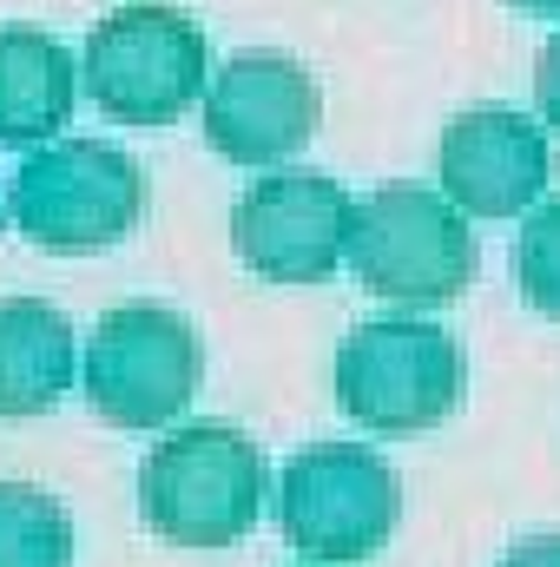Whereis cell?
<instances>
[{
	"label": "cell",
	"mask_w": 560,
	"mask_h": 567,
	"mask_svg": "<svg viewBox=\"0 0 560 567\" xmlns=\"http://www.w3.org/2000/svg\"><path fill=\"white\" fill-rule=\"evenodd\" d=\"M535 113H541V126L560 133V33L541 47V60H535Z\"/></svg>",
	"instance_id": "15"
},
{
	"label": "cell",
	"mask_w": 560,
	"mask_h": 567,
	"mask_svg": "<svg viewBox=\"0 0 560 567\" xmlns=\"http://www.w3.org/2000/svg\"><path fill=\"white\" fill-rule=\"evenodd\" d=\"M205 350L172 303H113L86 337V410L113 429H165L198 396Z\"/></svg>",
	"instance_id": "7"
},
{
	"label": "cell",
	"mask_w": 560,
	"mask_h": 567,
	"mask_svg": "<svg viewBox=\"0 0 560 567\" xmlns=\"http://www.w3.org/2000/svg\"><path fill=\"white\" fill-rule=\"evenodd\" d=\"M501 567H560V535H528L521 548H508Z\"/></svg>",
	"instance_id": "16"
},
{
	"label": "cell",
	"mask_w": 560,
	"mask_h": 567,
	"mask_svg": "<svg viewBox=\"0 0 560 567\" xmlns=\"http://www.w3.org/2000/svg\"><path fill=\"white\" fill-rule=\"evenodd\" d=\"M508 7H521V13H548V20L560 13V0H508Z\"/></svg>",
	"instance_id": "17"
},
{
	"label": "cell",
	"mask_w": 560,
	"mask_h": 567,
	"mask_svg": "<svg viewBox=\"0 0 560 567\" xmlns=\"http://www.w3.org/2000/svg\"><path fill=\"white\" fill-rule=\"evenodd\" d=\"M343 265L383 303L442 310V303H455L475 284L481 245H475L468 218L442 192H428V185H383V192H370L356 205Z\"/></svg>",
	"instance_id": "4"
},
{
	"label": "cell",
	"mask_w": 560,
	"mask_h": 567,
	"mask_svg": "<svg viewBox=\"0 0 560 567\" xmlns=\"http://www.w3.org/2000/svg\"><path fill=\"white\" fill-rule=\"evenodd\" d=\"M515 284L521 297L560 323V198H541L515 238Z\"/></svg>",
	"instance_id": "14"
},
{
	"label": "cell",
	"mask_w": 560,
	"mask_h": 567,
	"mask_svg": "<svg viewBox=\"0 0 560 567\" xmlns=\"http://www.w3.org/2000/svg\"><path fill=\"white\" fill-rule=\"evenodd\" d=\"M0 218H7V205H0Z\"/></svg>",
	"instance_id": "18"
},
{
	"label": "cell",
	"mask_w": 560,
	"mask_h": 567,
	"mask_svg": "<svg viewBox=\"0 0 560 567\" xmlns=\"http://www.w3.org/2000/svg\"><path fill=\"white\" fill-rule=\"evenodd\" d=\"M80 60L40 27H0V145H46L73 120Z\"/></svg>",
	"instance_id": "12"
},
{
	"label": "cell",
	"mask_w": 560,
	"mask_h": 567,
	"mask_svg": "<svg viewBox=\"0 0 560 567\" xmlns=\"http://www.w3.org/2000/svg\"><path fill=\"white\" fill-rule=\"evenodd\" d=\"M435 178L462 218H521L554 178V145L515 106H468L435 140Z\"/></svg>",
	"instance_id": "10"
},
{
	"label": "cell",
	"mask_w": 560,
	"mask_h": 567,
	"mask_svg": "<svg viewBox=\"0 0 560 567\" xmlns=\"http://www.w3.org/2000/svg\"><path fill=\"white\" fill-rule=\"evenodd\" d=\"M278 522L310 567H363L403 522V475L363 442H317L283 462Z\"/></svg>",
	"instance_id": "5"
},
{
	"label": "cell",
	"mask_w": 560,
	"mask_h": 567,
	"mask_svg": "<svg viewBox=\"0 0 560 567\" xmlns=\"http://www.w3.org/2000/svg\"><path fill=\"white\" fill-rule=\"evenodd\" d=\"M73 390V323L46 297H0V423L53 416Z\"/></svg>",
	"instance_id": "11"
},
{
	"label": "cell",
	"mask_w": 560,
	"mask_h": 567,
	"mask_svg": "<svg viewBox=\"0 0 560 567\" xmlns=\"http://www.w3.org/2000/svg\"><path fill=\"white\" fill-rule=\"evenodd\" d=\"M0 567H73V515L40 482H0Z\"/></svg>",
	"instance_id": "13"
},
{
	"label": "cell",
	"mask_w": 560,
	"mask_h": 567,
	"mask_svg": "<svg viewBox=\"0 0 560 567\" xmlns=\"http://www.w3.org/2000/svg\"><path fill=\"white\" fill-rule=\"evenodd\" d=\"M271 495L265 449L231 423H185L139 462V515L172 548H231Z\"/></svg>",
	"instance_id": "1"
},
{
	"label": "cell",
	"mask_w": 560,
	"mask_h": 567,
	"mask_svg": "<svg viewBox=\"0 0 560 567\" xmlns=\"http://www.w3.org/2000/svg\"><path fill=\"white\" fill-rule=\"evenodd\" d=\"M350 218L356 198L336 178L310 165H278L231 205V251L265 284H323L350 251Z\"/></svg>",
	"instance_id": "8"
},
{
	"label": "cell",
	"mask_w": 560,
	"mask_h": 567,
	"mask_svg": "<svg viewBox=\"0 0 560 567\" xmlns=\"http://www.w3.org/2000/svg\"><path fill=\"white\" fill-rule=\"evenodd\" d=\"M80 80L120 126H178L211 80L205 27L172 0H126L86 33Z\"/></svg>",
	"instance_id": "2"
},
{
	"label": "cell",
	"mask_w": 560,
	"mask_h": 567,
	"mask_svg": "<svg viewBox=\"0 0 560 567\" xmlns=\"http://www.w3.org/2000/svg\"><path fill=\"white\" fill-rule=\"evenodd\" d=\"M145 212L139 165L106 140H46L7 178V218L27 245L86 258L133 238Z\"/></svg>",
	"instance_id": "3"
},
{
	"label": "cell",
	"mask_w": 560,
	"mask_h": 567,
	"mask_svg": "<svg viewBox=\"0 0 560 567\" xmlns=\"http://www.w3.org/2000/svg\"><path fill=\"white\" fill-rule=\"evenodd\" d=\"M323 126V93L278 47H245L205 80V140L231 165H283Z\"/></svg>",
	"instance_id": "9"
},
{
	"label": "cell",
	"mask_w": 560,
	"mask_h": 567,
	"mask_svg": "<svg viewBox=\"0 0 560 567\" xmlns=\"http://www.w3.org/2000/svg\"><path fill=\"white\" fill-rule=\"evenodd\" d=\"M462 403V343L422 317L356 323L336 350V410L370 435H416Z\"/></svg>",
	"instance_id": "6"
}]
</instances>
